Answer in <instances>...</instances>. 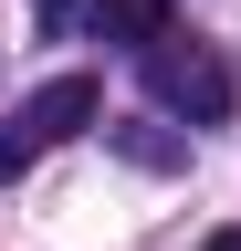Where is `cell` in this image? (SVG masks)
<instances>
[{
  "label": "cell",
  "instance_id": "1",
  "mask_svg": "<svg viewBox=\"0 0 241 251\" xmlns=\"http://www.w3.org/2000/svg\"><path fill=\"white\" fill-rule=\"evenodd\" d=\"M95 105H105V94H95V74H53V84L32 94V105L0 126V188L32 168V157H53L63 136H84V126H95Z\"/></svg>",
  "mask_w": 241,
  "mask_h": 251
},
{
  "label": "cell",
  "instance_id": "2",
  "mask_svg": "<svg viewBox=\"0 0 241 251\" xmlns=\"http://www.w3.org/2000/svg\"><path fill=\"white\" fill-rule=\"evenodd\" d=\"M147 94H158L168 115H189V126H220L231 115V63L199 52V42H158L147 52Z\"/></svg>",
  "mask_w": 241,
  "mask_h": 251
},
{
  "label": "cell",
  "instance_id": "3",
  "mask_svg": "<svg viewBox=\"0 0 241 251\" xmlns=\"http://www.w3.org/2000/svg\"><path fill=\"white\" fill-rule=\"evenodd\" d=\"M95 42H126V52H158L168 42V0H95Z\"/></svg>",
  "mask_w": 241,
  "mask_h": 251
},
{
  "label": "cell",
  "instance_id": "4",
  "mask_svg": "<svg viewBox=\"0 0 241 251\" xmlns=\"http://www.w3.org/2000/svg\"><path fill=\"white\" fill-rule=\"evenodd\" d=\"M84 11H95V0H42V31H74Z\"/></svg>",
  "mask_w": 241,
  "mask_h": 251
},
{
  "label": "cell",
  "instance_id": "5",
  "mask_svg": "<svg viewBox=\"0 0 241 251\" xmlns=\"http://www.w3.org/2000/svg\"><path fill=\"white\" fill-rule=\"evenodd\" d=\"M210 251H241V230H220V241H210Z\"/></svg>",
  "mask_w": 241,
  "mask_h": 251
}]
</instances>
